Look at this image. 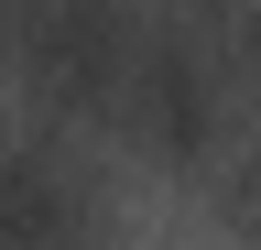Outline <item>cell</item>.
Listing matches in <instances>:
<instances>
[{"instance_id":"cell-3","label":"cell","mask_w":261,"mask_h":250,"mask_svg":"<svg viewBox=\"0 0 261 250\" xmlns=\"http://www.w3.org/2000/svg\"><path fill=\"white\" fill-rule=\"evenodd\" d=\"M87 239H98L87 174L44 131H11L0 120V250H87Z\"/></svg>"},{"instance_id":"cell-4","label":"cell","mask_w":261,"mask_h":250,"mask_svg":"<svg viewBox=\"0 0 261 250\" xmlns=\"http://www.w3.org/2000/svg\"><path fill=\"white\" fill-rule=\"evenodd\" d=\"M240 217H250V229H261V152H250V163H240Z\"/></svg>"},{"instance_id":"cell-1","label":"cell","mask_w":261,"mask_h":250,"mask_svg":"<svg viewBox=\"0 0 261 250\" xmlns=\"http://www.w3.org/2000/svg\"><path fill=\"white\" fill-rule=\"evenodd\" d=\"M142 33L152 22H130L120 0H33V11L0 22L11 66L44 87L55 109H98V120L120 109V76H130V54H142Z\"/></svg>"},{"instance_id":"cell-2","label":"cell","mask_w":261,"mask_h":250,"mask_svg":"<svg viewBox=\"0 0 261 250\" xmlns=\"http://www.w3.org/2000/svg\"><path fill=\"white\" fill-rule=\"evenodd\" d=\"M218 98H228L218 44L196 33V22H152L142 54H130V76H120L109 131H120V142H142V152H163V163H185V152H207V142H218Z\"/></svg>"}]
</instances>
